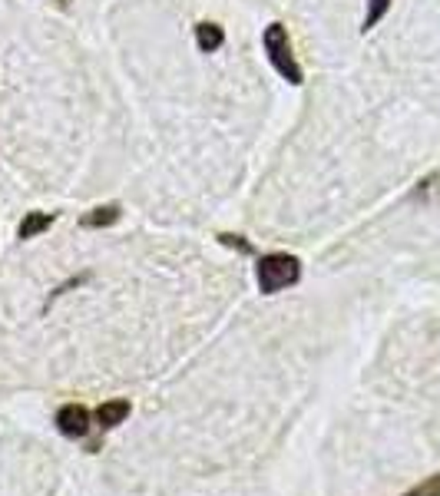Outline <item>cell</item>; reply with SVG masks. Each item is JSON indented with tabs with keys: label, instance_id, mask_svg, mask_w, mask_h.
I'll list each match as a JSON object with an SVG mask.
<instances>
[{
	"label": "cell",
	"instance_id": "7a4b0ae2",
	"mask_svg": "<svg viewBox=\"0 0 440 496\" xmlns=\"http://www.w3.org/2000/svg\"><path fill=\"white\" fill-rule=\"evenodd\" d=\"M301 278V262L289 252H268L255 262V281L262 295H278Z\"/></svg>",
	"mask_w": 440,
	"mask_h": 496
},
{
	"label": "cell",
	"instance_id": "8fae6325",
	"mask_svg": "<svg viewBox=\"0 0 440 496\" xmlns=\"http://www.w3.org/2000/svg\"><path fill=\"white\" fill-rule=\"evenodd\" d=\"M57 4H63V7H67V4H69V0H57Z\"/></svg>",
	"mask_w": 440,
	"mask_h": 496
},
{
	"label": "cell",
	"instance_id": "30bf717a",
	"mask_svg": "<svg viewBox=\"0 0 440 496\" xmlns=\"http://www.w3.org/2000/svg\"><path fill=\"white\" fill-rule=\"evenodd\" d=\"M404 496H440V474H434V476H428L424 484H417L411 493H404Z\"/></svg>",
	"mask_w": 440,
	"mask_h": 496
},
{
	"label": "cell",
	"instance_id": "277c9868",
	"mask_svg": "<svg viewBox=\"0 0 440 496\" xmlns=\"http://www.w3.org/2000/svg\"><path fill=\"white\" fill-rule=\"evenodd\" d=\"M123 219V206H116V202H106V206H96L90 208L86 215L80 219L83 229H110L116 222Z\"/></svg>",
	"mask_w": 440,
	"mask_h": 496
},
{
	"label": "cell",
	"instance_id": "52a82bcc",
	"mask_svg": "<svg viewBox=\"0 0 440 496\" xmlns=\"http://www.w3.org/2000/svg\"><path fill=\"white\" fill-rule=\"evenodd\" d=\"M126 417H129V401H106V404L96 407V424L103 430L119 427Z\"/></svg>",
	"mask_w": 440,
	"mask_h": 496
},
{
	"label": "cell",
	"instance_id": "6da1fadb",
	"mask_svg": "<svg viewBox=\"0 0 440 496\" xmlns=\"http://www.w3.org/2000/svg\"><path fill=\"white\" fill-rule=\"evenodd\" d=\"M262 46H265L268 53V63L275 69L278 77L291 86H301L305 83V69L301 63L295 60V50H291V37H289V27L285 23H268L265 34H262Z\"/></svg>",
	"mask_w": 440,
	"mask_h": 496
},
{
	"label": "cell",
	"instance_id": "9c48e42d",
	"mask_svg": "<svg viewBox=\"0 0 440 496\" xmlns=\"http://www.w3.org/2000/svg\"><path fill=\"white\" fill-rule=\"evenodd\" d=\"M219 242H222V245H229V248H235V252H242V255H255V245L249 242L245 235H232V232H222Z\"/></svg>",
	"mask_w": 440,
	"mask_h": 496
},
{
	"label": "cell",
	"instance_id": "3957f363",
	"mask_svg": "<svg viewBox=\"0 0 440 496\" xmlns=\"http://www.w3.org/2000/svg\"><path fill=\"white\" fill-rule=\"evenodd\" d=\"M57 430L63 437H73L80 440L86 437V430H90V411L83 404H67L57 411Z\"/></svg>",
	"mask_w": 440,
	"mask_h": 496
},
{
	"label": "cell",
	"instance_id": "5b68a950",
	"mask_svg": "<svg viewBox=\"0 0 440 496\" xmlns=\"http://www.w3.org/2000/svg\"><path fill=\"white\" fill-rule=\"evenodd\" d=\"M50 225H53V215H50V212H27L20 219V225H17V239H20V242H30L37 235L50 232Z\"/></svg>",
	"mask_w": 440,
	"mask_h": 496
},
{
	"label": "cell",
	"instance_id": "8992f818",
	"mask_svg": "<svg viewBox=\"0 0 440 496\" xmlns=\"http://www.w3.org/2000/svg\"><path fill=\"white\" fill-rule=\"evenodd\" d=\"M225 44V30H222L216 20H202L196 23V46L202 53H216L219 46Z\"/></svg>",
	"mask_w": 440,
	"mask_h": 496
},
{
	"label": "cell",
	"instance_id": "ba28073f",
	"mask_svg": "<svg viewBox=\"0 0 440 496\" xmlns=\"http://www.w3.org/2000/svg\"><path fill=\"white\" fill-rule=\"evenodd\" d=\"M387 11H391V0H368V11H364V20H361V34L374 30L387 17Z\"/></svg>",
	"mask_w": 440,
	"mask_h": 496
}]
</instances>
